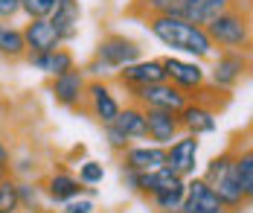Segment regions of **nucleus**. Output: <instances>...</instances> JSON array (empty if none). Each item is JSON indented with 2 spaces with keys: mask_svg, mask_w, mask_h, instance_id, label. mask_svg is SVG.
Returning <instances> with one entry per match:
<instances>
[{
  "mask_svg": "<svg viewBox=\"0 0 253 213\" xmlns=\"http://www.w3.org/2000/svg\"><path fill=\"white\" fill-rule=\"evenodd\" d=\"M9 175H12V166H9V163H0V181L9 178Z\"/></svg>",
  "mask_w": 253,
  "mask_h": 213,
  "instance_id": "obj_32",
  "label": "nucleus"
},
{
  "mask_svg": "<svg viewBox=\"0 0 253 213\" xmlns=\"http://www.w3.org/2000/svg\"><path fill=\"white\" fill-rule=\"evenodd\" d=\"M212 64L207 67V85L233 94L242 82L251 76V53H236V50H215L210 58Z\"/></svg>",
  "mask_w": 253,
  "mask_h": 213,
  "instance_id": "obj_4",
  "label": "nucleus"
},
{
  "mask_svg": "<svg viewBox=\"0 0 253 213\" xmlns=\"http://www.w3.org/2000/svg\"><path fill=\"white\" fill-rule=\"evenodd\" d=\"M102 134H105V143H108V149L114 152V155H120V152H126L128 146H131V140H128L126 134L120 132L114 123H108V126H102Z\"/></svg>",
  "mask_w": 253,
  "mask_h": 213,
  "instance_id": "obj_27",
  "label": "nucleus"
},
{
  "mask_svg": "<svg viewBox=\"0 0 253 213\" xmlns=\"http://www.w3.org/2000/svg\"><path fill=\"white\" fill-rule=\"evenodd\" d=\"M18 199H21V211L26 213H44L47 211V199L38 181H26L18 178Z\"/></svg>",
  "mask_w": 253,
  "mask_h": 213,
  "instance_id": "obj_23",
  "label": "nucleus"
},
{
  "mask_svg": "<svg viewBox=\"0 0 253 213\" xmlns=\"http://www.w3.org/2000/svg\"><path fill=\"white\" fill-rule=\"evenodd\" d=\"M24 61L32 70H41V73L50 76V79L67 73V70H73V67H79L76 55H73L70 47H58V50H52V53H26Z\"/></svg>",
  "mask_w": 253,
  "mask_h": 213,
  "instance_id": "obj_19",
  "label": "nucleus"
},
{
  "mask_svg": "<svg viewBox=\"0 0 253 213\" xmlns=\"http://www.w3.org/2000/svg\"><path fill=\"white\" fill-rule=\"evenodd\" d=\"M143 27L149 29L163 47H169L175 55L192 58V61H210L215 55V47H212L207 29L201 24L186 21V18H177V15H149V18H143Z\"/></svg>",
  "mask_w": 253,
  "mask_h": 213,
  "instance_id": "obj_1",
  "label": "nucleus"
},
{
  "mask_svg": "<svg viewBox=\"0 0 253 213\" xmlns=\"http://www.w3.org/2000/svg\"><path fill=\"white\" fill-rule=\"evenodd\" d=\"M230 3H236V0H131L128 15H134L140 21L149 15H177V18H186V21L204 27L221 9H227Z\"/></svg>",
  "mask_w": 253,
  "mask_h": 213,
  "instance_id": "obj_3",
  "label": "nucleus"
},
{
  "mask_svg": "<svg viewBox=\"0 0 253 213\" xmlns=\"http://www.w3.org/2000/svg\"><path fill=\"white\" fill-rule=\"evenodd\" d=\"M128 103L140 108H160V111H180L186 106V94L177 91L172 82H157V85H146V88H128Z\"/></svg>",
  "mask_w": 253,
  "mask_h": 213,
  "instance_id": "obj_7",
  "label": "nucleus"
},
{
  "mask_svg": "<svg viewBox=\"0 0 253 213\" xmlns=\"http://www.w3.org/2000/svg\"><path fill=\"white\" fill-rule=\"evenodd\" d=\"M21 199H18V178L9 175L0 181V213H18Z\"/></svg>",
  "mask_w": 253,
  "mask_h": 213,
  "instance_id": "obj_25",
  "label": "nucleus"
},
{
  "mask_svg": "<svg viewBox=\"0 0 253 213\" xmlns=\"http://www.w3.org/2000/svg\"><path fill=\"white\" fill-rule=\"evenodd\" d=\"M123 169H134V172H152L166 166V146L157 143H131L126 152L117 155Z\"/></svg>",
  "mask_w": 253,
  "mask_h": 213,
  "instance_id": "obj_14",
  "label": "nucleus"
},
{
  "mask_svg": "<svg viewBox=\"0 0 253 213\" xmlns=\"http://www.w3.org/2000/svg\"><path fill=\"white\" fill-rule=\"evenodd\" d=\"M157 82H166L160 58H137L134 64H128V67L114 73V85H120L123 91H128V88H146V85H157Z\"/></svg>",
  "mask_w": 253,
  "mask_h": 213,
  "instance_id": "obj_13",
  "label": "nucleus"
},
{
  "mask_svg": "<svg viewBox=\"0 0 253 213\" xmlns=\"http://www.w3.org/2000/svg\"><path fill=\"white\" fill-rule=\"evenodd\" d=\"M154 205V211L157 213H172L180 208V202H183V181L175 187H166V190H160V193H154L152 199H149Z\"/></svg>",
  "mask_w": 253,
  "mask_h": 213,
  "instance_id": "obj_24",
  "label": "nucleus"
},
{
  "mask_svg": "<svg viewBox=\"0 0 253 213\" xmlns=\"http://www.w3.org/2000/svg\"><path fill=\"white\" fill-rule=\"evenodd\" d=\"M143 120H146V140L157 146H169L180 132V120L175 111H160V108H143Z\"/></svg>",
  "mask_w": 253,
  "mask_h": 213,
  "instance_id": "obj_16",
  "label": "nucleus"
},
{
  "mask_svg": "<svg viewBox=\"0 0 253 213\" xmlns=\"http://www.w3.org/2000/svg\"><path fill=\"white\" fill-rule=\"evenodd\" d=\"M21 32H24L26 53H52V50L64 47L55 27L50 24V18H26Z\"/></svg>",
  "mask_w": 253,
  "mask_h": 213,
  "instance_id": "obj_17",
  "label": "nucleus"
},
{
  "mask_svg": "<svg viewBox=\"0 0 253 213\" xmlns=\"http://www.w3.org/2000/svg\"><path fill=\"white\" fill-rule=\"evenodd\" d=\"M198 152H201V140L192 134H177L175 140L166 146V166L180 175L189 178L198 172Z\"/></svg>",
  "mask_w": 253,
  "mask_h": 213,
  "instance_id": "obj_11",
  "label": "nucleus"
},
{
  "mask_svg": "<svg viewBox=\"0 0 253 213\" xmlns=\"http://www.w3.org/2000/svg\"><path fill=\"white\" fill-rule=\"evenodd\" d=\"M82 108H84L96 123H102V126L114 123V117H117L120 108H123L120 97H117V91H114V82L111 79H87Z\"/></svg>",
  "mask_w": 253,
  "mask_h": 213,
  "instance_id": "obj_6",
  "label": "nucleus"
},
{
  "mask_svg": "<svg viewBox=\"0 0 253 213\" xmlns=\"http://www.w3.org/2000/svg\"><path fill=\"white\" fill-rule=\"evenodd\" d=\"M47 18L55 27L61 44H73L79 38V24H82V3L79 0H55Z\"/></svg>",
  "mask_w": 253,
  "mask_h": 213,
  "instance_id": "obj_18",
  "label": "nucleus"
},
{
  "mask_svg": "<svg viewBox=\"0 0 253 213\" xmlns=\"http://www.w3.org/2000/svg\"><path fill=\"white\" fill-rule=\"evenodd\" d=\"M0 163H12V149L6 146L3 137H0Z\"/></svg>",
  "mask_w": 253,
  "mask_h": 213,
  "instance_id": "obj_31",
  "label": "nucleus"
},
{
  "mask_svg": "<svg viewBox=\"0 0 253 213\" xmlns=\"http://www.w3.org/2000/svg\"><path fill=\"white\" fill-rule=\"evenodd\" d=\"M79 181L84 187H96L105 181V163L102 160H93V158H87L84 163H79V175H76Z\"/></svg>",
  "mask_w": 253,
  "mask_h": 213,
  "instance_id": "obj_26",
  "label": "nucleus"
},
{
  "mask_svg": "<svg viewBox=\"0 0 253 213\" xmlns=\"http://www.w3.org/2000/svg\"><path fill=\"white\" fill-rule=\"evenodd\" d=\"M114 126L126 134L131 143L146 140V120H143V108L134 106V103H128V106L120 108V114L114 117Z\"/></svg>",
  "mask_w": 253,
  "mask_h": 213,
  "instance_id": "obj_21",
  "label": "nucleus"
},
{
  "mask_svg": "<svg viewBox=\"0 0 253 213\" xmlns=\"http://www.w3.org/2000/svg\"><path fill=\"white\" fill-rule=\"evenodd\" d=\"M41 190H44L47 205H55V208L73 202V199H79V196H90V199L96 196V187H84L76 175L67 172L64 166H61V169H52L50 175L41 181Z\"/></svg>",
  "mask_w": 253,
  "mask_h": 213,
  "instance_id": "obj_9",
  "label": "nucleus"
},
{
  "mask_svg": "<svg viewBox=\"0 0 253 213\" xmlns=\"http://www.w3.org/2000/svg\"><path fill=\"white\" fill-rule=\"evenodd\" d=\"M177 120H180V132L192 134V137H204L218 129V111H212L204 103H195V100H189L177 111Z\"/></svg>",
  "mask_w": 253,
  "mask_h": 213,
  "instance_id": "obj_15",
  "label": "nucleus"
},
{
  "mask_svg": "<svg viewBox=\"0 0 253 213\" xmlns=\"http://www.w3.org/2000/svg\"><path fill=\"white\" fill-rule=\"evenodd\" d=\"M236 152H233V178L239 190L245 193V199H253V149L248 143V134H245V143H233Z\"/></svg>",
  "mask_w": 253,
  "mask_h": 213,
  "instance_id": "obj_20",
  "label": "nucleus"
},
{
  "mask_svg": "<svg viewBox=\"0 0 253 213\" xmlns=\"http://www.w3.org/2000/svg\"><path fill=\"white\" fill-rule=\"evenodd\" d=\"M160 61H163L166 82H172L177 91H183L186 100L207 85V67L201 61H192V58H183V55H166Z\"/></svg>",
  "mask_w": 253,
  "mask_h": 213,
  "instance_id": "obj_8",
  "label": "nucleus"
},
{
  "mask_svg": "<svg viewBox=\"0 0 253 213\" xmlns=\"http://www.w3.org/2000/svg\"><path fill=\"white\" fill-rule=\"evenodd\" d=\"M26 44L21 27H15V21H0V58L6 61H24Z\"/></svg>",
  "mask_w": 253,
  "mask_h": 213,
  "instance_id": "obj_22",
  "label": "nucleus"
},
{
  "mask_svg": "<svg viewBox=\"0 0 253 213\" xmlns=\"http://www.w3.org/2000/svg\"><path fill=\"white\" fill-rule=\"evenodd\" d=\"M55 0H21V15L26 18H47Z\"/></svg>",
  "mask_w": 253,
  "mask_h": 213,
  "instance_id": "obj_28",
  "label": "nucleus"
},
{
  "mask_svg": "<svg viewBox=\"0 0 253 213\" xmlns=\"http://www.w3.org/2000/svg\"><path fill=\"white\" fill-rule=\"evenodd\" d=\"M61 208H64L61 213H96V205H93L90 196H79V199L67 202V205H61Z\"/></svg>",
  "mask_w": 253,
  "mask_h": 213,
  "instance_id": "obj_29",
  "label": "nucleus"
},
{
  "mask_svg": "<svg viewBox=\"0 0 253 213\" xmlns=\"http://www.w3.org/2000/svg\"><path fill=\"white\" fill-rule=\"evenodd\" d=\"M177 213H230V211L218 202L215 190L207 184L201 175H189V178H183V202H180Z\"/></svg>",
  "mask_w": 253,
  "mask_h": 213,
  "instance_id": "obj_10",
  "label": "nucleus"
},
{
  "mask_svg": "<svg viewBox=\"0 0 253 213\" xmlns=\"http://www.w3.org/2000/svg\"><path fill=\"white\" fill-rule=\"evenodd\" d=\"M84 88H87V76L82 67H73L61 76H52L50 79V97L55 106L61 108H82L84 103Z\"/></svg>",
  "mask_w": 253,
  "mask_h": 213,
  "instance_id": "obj_12",
  "label": "nucleus"
},
{
  "mask_svg": "<svg viewBox=\"0 0 253 213\" xmlns=\"http://www.w3.org/2000/svg\"><path fill=\"white\" fill-rule=\"evenodd\" d=\"M93 58L108 70V76H114L117 70L134 64L137 58H143V47H140V41L128 38L123 32H108V35L99 38V44L93 50Z\"/></svg>",
  "mask_w": 253,
  "mask_h": 213,
  "instance_id": "obj_5",
  "label": "nucleus"
},
{
  "mask_svg": "<svg viewBox=\"0 0 253 213\" xmlns=\"http://www.w3.org/2000/svg\"><path fill=\"white\" fill-rule=\"evenodd\" d=\"M21 15V0H0V21H15Z\"/></svg>",
  "mask_w": 253,
  "mask_h": 213,
  "instance_id": "obj_30",
  "label": "nucleus"
},
{
  "mask_svg": "<svg viewBox=\"0 0 253 213\" xmlns=\"http://www.w3.org/2000/svg\"><path fill=\"white\" fill-rule=\"evenodd\" d=\"M207 35L215 50H236V53H251L253 47V18H251V0H236L227 9H221L215 18H210Z\"/></svg>",
  "mask_w": 253,
  "mask_h": 213,
  "instance_id": "obj_2",
  "label": "nucleus"
}]
</instances>
